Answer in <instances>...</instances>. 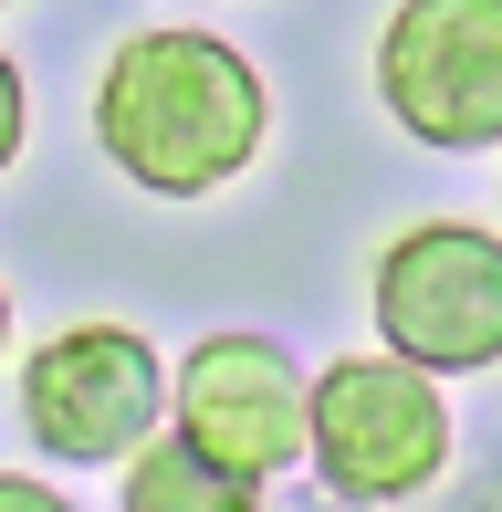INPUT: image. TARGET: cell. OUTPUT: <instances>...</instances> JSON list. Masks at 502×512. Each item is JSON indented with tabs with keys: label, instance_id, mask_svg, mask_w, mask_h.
I'll return each instance as SVG.
<instances>
[{
	"label": "cell",
	"instance_id": "cell-9",
	"mask_svg": "<svg viewBox=\"0 0 502 512\" xmlns=\"http://www.w3.org/2000/svg\"><path fill=\"white\" fill-rule=\"evenodd\" d=\"M0 512H74V502L53 481H32V471H0Z\"/></svg>",
	"mask_w": 502,
	"mask_h": 512
},
{
	"label": "cell",
	"instance_id": "cell-1",
	"mask_svg": "<svg viewBox=\"0 0 502 512\" xmlns=\"http://www.w3.org/2000/svg\"><path fill=\"white\" fill-rule=\"evenodd\" d=\"M272 95L220 32H126L95 74V147L147 199H210L262 157Z\"/></svg>",
	"mask_w": 502,
	"mask_h": 512
},
{
	"label": "cell",
	"instance_id": "cell-5",
	"mask_svg": "<svg viewBox=\"0 0 502 512\" xmlns=\"http://www.w3.org/2000/svg\"><path fill=\"white\" fill-rule=\"evenodd\" d=\"M377 105L419 147H502V0H398L377 32Z\"/></svg>",
	"mask_w": 502,
	"mask_h": 512
},
{
	"label": "cell",
	"instance_id": "cell-11",
	"mask_svg": "<svg viewBox=\"0 0 502 512\" xmlns=\"http://www.w3.org/2000/svg\"><path fill=\"white\" fill-rule=\"evenodd\" d=\"M0 11H11V0H0Z\"/></svg>",
	"mask_w": 502,
	"mask_h": 512
},
{
	"label": "cell",
	"instance_id": "cell-8",
	"mask_svg": "<svg viewBox=\"0 0 502 512\" xmlns=\"http://www.w3.org/2000/svg\"><path fill=\"white\" fill-rule=\"evenodd\" d=\"M21 126H32V95H21V63H0V168L21 157Z\"/></svg>",
	"mask_w": 502,
	"mask_h": 512
},
{
	"label": "cell",
	"instance_id": "cell-7",
	"mask_svg": "<svg viewBox=\"0 0 502 512\" xmlns=\"http://www.w3.org/2000/svg\"><path fill=\"white\" fill-rule=\"evenodd\" d=\"M126 512H262V481L210 460L189 429H168L126 460Z\"/></svg>",
	"mask_w": 502,
	"mask_h": 512
},
{
	"label": "cell",
	"instance_id": "cell-10",
	"mask_svg": "<svg viewBox=\"0 0 502 512\" xmlns=\"http://www.w3.org/2000/svg\"><path fill=\"white\" fill-rule=\"evenodd\" d=\"M0 345H11V293H0Z\"/></svg>",
	"mask_w": 502,
	"mask_h": 512
},
{
	"label": "cell",
	"instance_id": "cell-6",
	"mask_svg": "<svg viewBox=\"0 0 502 512\" xmlns=\"http://www.w3.org/2000/svg\"><path fill=\"white\" fill-rule=\"evenodd\" d=\"M168 418L199 439L210 460H231V471L272 481L304 460L314 439V408H304V377H293V356L272 335H199L189 356H178V387H168Z\"/></svg>",
	"mask_w": 502,
	"mask_h": 512
},
{
	"label": "cell",
	"instance_id": "cell-4",
	"mask_svg": "<svg viewBox=\"0 0 502 512\" xmlns=\"http://www.w3.org/2000/svg\"><path fill=\"white\" fill-rule=\"evenodd\" d=\"M168 418V366L136 324H63L53 345H32L21 366V429L63 471H105L136 460Z\"/></svg>",
	"mask_w": 502,
	"mask_h": 512
},
{
	"label": "cell",
	"instance_id": "cell-2",
	"mask_svg": "<svg viewBox=\"0 0 502 512\" xmlns=\"http://www.w3.org/2000/svg\"><path fill=\"white\" fill-rule=\"evenodd\" d=\"M314 408V439L304 460L325 471V492L346 502H408L440 481L450 460V408H440V377L408 356H335L325 377L304 387Z\"/></svg>",
	"mask_w": 502,
	"mask_h": 512
},
{
	"label": "cell",
	"instance_id": "cell-3",
	"mask_svg": "<svg viewBox=\"0 0 502 512\" xmlns=\"http://www.w3.org/2000/svg\"><path fill=\"white\" fill-rule=\"evenodd\" d=\"M367 314L387 356L429 366V377H482L502 366V241L471 220H419L377 251Z\"/></svg>",
	"mask_w": 502,
	"mask_h": 512
}]
</instances>
